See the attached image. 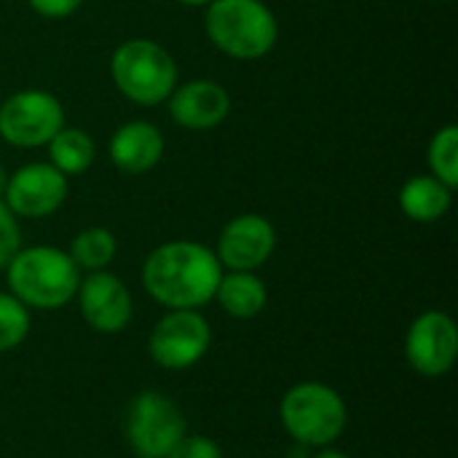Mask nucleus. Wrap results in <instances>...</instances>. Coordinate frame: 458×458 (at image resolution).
Here are the masks:
<instances>
[{"instance_id":"obj_1","label":"nucleus","mask_w":458,"mask_h":458,"mask_svg":"<svg viewBox=\"0 0 458 458\" xmlns=\"http://www.w3.org/2000/svg\"><path fill=\"white\" fill-rule=\"evenodd\" d=\"M220 276L223 266L215 250L191 239L164 242L156 250H150L142 263V287L166 311H201L207 303L215 301Z\"/></svg>"},{"instance_id":"obj_2","label":"nucleus","mask_w":458,"mask_h":458,"mask_svg":"<svg viewBox=\"0 0 458 458\" xmlns=\"http://www.w3.org/2000/svg\"><path fill=\"white\" fill-rule=\"evenodd\" d=\"M8 293L19 298L30 311H56L75 301L81 271L67 255V250L32 244L19 247V252L5 266Z\"/></svg>"},{"instance_id":"obj_3","label":"nucleus","mask_w":458,"mask_h":458,"mask_svg":"<svg viewBox=\"0 0 458 458\" xmlns=\"http://www.w3.org/2000/svg\"><path fill=\"white\" fill-rule=\"evenodd\" d=\"M209 43L231 59H260L274 51L279 24L263 0H212L204 11Z\"/></svg>"},{"instance_id":"obj_4","label":"nucleus","mask_w":458,"mask_h":458,"mask_svg":"<svg viewBox=\"0 0 458 458\" xmlns=\"http://www.w3.org/2000/svg\"><path fill=\"white\" fill-rule=\"evenodd\" d=\"M282 429L301 448L333 445L349 424V408L338 389L322 381H301L290 386L279 403Z\"/></svg>"},{"instance_id":"obj_5","label":"nucleus","mask_w":458,"mask_h":458,"mask_svg":"<svg viewBox=\"0 0 458 458\" xmlns=\"http://www.w3.org/2000/svg\"><path fill=\"white\" fill-rule=\"evenodd\" d=\"M115 89L134 105L156 107L169 99L177 86L174 56L150 38H129L110 56Z\"/></svg>"},{"instance_id":"obj_6","label":"nucleus","mask_w":458,"mask_h":458,"mask_svg":"<svg viewBox=\"0 0 458 458\" xmlns=\"http://www.w3.org/2000/svg\"><path fill=\"white\" fill-rule=\"evenodd\" d=\"M188 432L180 405L161 392H140L123 419L126 445L137 458H166Z\"/></svg>"},{"instance_id":"obj_7","label":"nucleus","mask_w":458,"mask_h":458,"mask_svg":"<svg viewBox=\"0 0 458 458\" xmlns=\"http://www.w3.org/2000/svg\"><path fill=\"white\" fill-rule=\"evenodd\" d=\"M212 346L209 319L196 309L166 311L148 335V354L164 370H188L199 365Z\"/></svg>"},{"instance_id":"obj_8","label":"nucleus","mask_w":458,"mask_h":458,"mask_svg":"<svg viewBox=\"0 0 458 458\" xmlns=\"http://www.w3.org/2000/svg\"><path fill=\"white\" fill-rule=\"evenodd\" d=\"M64 126L62 102L43 89H24L0 105V137L13 148H43Z\"/></svg>"},{"instance_id":"obj_9","label":"nucleus","mask_w":458,"mask_h":458,"mask_svg":"<svg viewBox=\"0 0 458 458\" xmlns=\"http://www.w3.org/2000/svg\"><path fill=\"white\" fill-rule=\"evenodd\" d=\"M405 360L424 378H443L456 368L458 325L448 311L419 314L405 333Z\"/></svg>"},{"instance_id":"obj_10","label":"nucleus","mask_w":458,"mask_h":458,"mask_svg":"<svg viewBox=\"0 0 458 458\" xmlns=\"http://www.w3.org/2000/svg\"><path fill=\"white\" fill-rule=\"evenodd\" d=\"M83 322L102 335L123 333L134 317V298L123 279L110 271H91L81 276L75 293Z\"/></svg>"},{"instance_id":"obj_11","label":"nucleus","mask_w":458,"mask_h":458,"mask_svg":"<svg viewBox=\"0 0 458 458\" xmlns=\"http://www.w3.org/2000/svg\"><path fill=\"white\" fill-rule=\"evenodd\" d=\"M67 199V177L54 169L48 161H32L8 174V185L3 193L5 207L16 217L43 220L54 215Z\"/></svg>"},{"instance_id":"obj_12","label":"nucleus","mask_w":458,"mask_h":458,"mask_svg":"<svg viewBox=\"0 0 458 458\" xmlns=\"http://www.w3.org/2000/svg\"><path fill=\"white\" fill-rule=\"evenodd\" d=\"M276 250V228L263 215L247 212L228 220L217 236L215 255L223 271H258Z\"/></svg>"},{"instance_id":"obj_13","label":"nucleus","mask_w":458,"mask_h":458,"mask_svg":"<svg viewBox=\"0 0 458 458\" xmlns=\"http://www.w3.org/2000/svg\"><path fill=\"white\" fill-rule=\"evenodd\" d=\"M166 102L172 121L188 131H209L231 113V94L209 78H193L174 86Z\"/></svg>"},{"instance_id":"obj_14","label":"nucleus","mask_w":458,"mask_h":458,"mask_svg":"<svg viewBox=\"0 0 458 458\" xmlns=\"http://www.w3.org/2000/svg\"><path fill=\"white\" fill-rule=\"evenodd\" d=\"M110 161L123 174H145L164 156V134L150 121H126L110 137Z\"/></svg>"},{"instance_id":"obj_15","label":"nucleus","mask_w":458,"mask_h":458,"mask_svg":"<svg viewBox=\"0 0 458 458\" xmlns=\"http://www.w3.org/2000/svg\"><path fill=\"white\" fill-rule=\"evenodd\" d=\"M215 301L233 319H255L268 303V287L255 271H223Z\"/></svg>"},{"instance_id":"obj_16","label":"nucleus","mask_w":458,"mask_h":458,"mask_svg":"<svg viewBox=\"0 0 458 458\" xmlns=\"http://www.w3.org/2000/svg\"><path fill=\"white\" fill-rule=\"evenodd\" d=\"M454 204V188L432 174H416L400 188V209L413 223H437Z\"/></svg>"},{"instance_id":"obj_17","label":"nucleus","mask_w":458,"mask_h":458,"mask_svg":"<svg viewBox=\"0 0 458 458\" xmlns=\"http://www.w3.org/2000/svg\"><path fill=\"white\" fill-rule=\"evenodd\" d=\"M48 164L59 169L64 177H78L89 172V166L97 158V145L89 131L78 126H62L51 140H48Z\"/></svg>"},{"instance_id":"obj_18","label":"nucleus","mask_w":458,"mask_h":458,"mask_svg":"<svg viewBox=\"0 0 458 458\" xmlns=\"http://www.w3.org/2000/svg\"><path fill=\"white\" fill-rule=\"evenodd\" d=\"M118 252V239L110 228L105 225H89L78 231L67 247V255L78 266V271L91 274V271H107V266L115 260Z\"/></svg>"},{"instance_id":"obj_19","label":"nucleus","mask_w":458,"mask_h":458,"mask_svg":"<svg viewBox=\"0 0 458 458\" xmlns=\"http://www.w3.org/2000/svg\"><path fill=\"white\" fill-rule=\"evenodd\" d=\"M427 164L432 177L445 182L448 188L458 185V126L445 123L435 131L427 148Z\"/></svg>"},{"instance_id":"obj_20","label":"nucleus","mask_w":458,"mask_h":458,"mask_svg":"<svg viewBox=\"0 0 458 458\" xmlns=\"http://www.w3.org/2000/svg\"><path fill=\"white\" fill-rule=\"evenodd\" d=\"M32 330L30 309L11 293H0V354L19 349Z\"/></svg>"},{"instance_id":"obj_21","label":"nucleus","mask_w":458,"mask_h":458,"mask_svg":"<svg viewBox=\"0 0 458 458\" xmlns=\"http://www.w3.org/2000/svg\"><path fill=\"white\" fill-rule=\"evenodd\" d=\"M19 247H21V231L16 223V215L0 199V268H5L11 263V258L19 252Z\"/></svg>"},{"instance_id":"obj_22","label":"nucleus","mask_w":458,"mask_h":458,"mask_svg":"<svg viewBox=\"0 0 458 458\" xmlns=\"http://www.w3.org/2000/svg\"><path fill=\"white\" fill-rule=\"evenodd\" d=\"M166 458H223V448L212 437H207V435L185 432L182 440L169 451Z\"/></svg>"},{"instance_id":"obj_23","label":"nucleus","mask_w":458,"mask_h":458,"mask_svg":"<svg viewBox=\"0 0 458 458\" xmlns=\"http://www.w3.org/2000/svg\"><path fill=\"white\" fill-rule=\"evenodd\" d=\"M30 8L43 19H64L81 8L83 0H27Z\"/></svg>"},{"instance_id":"obj_24","label":"nucleus","mask_w":458,"mask_h":458,"mask_svg":"<svg viewBox=\"0 0 458 458\" xmlns=\"http://www.w3.org/2000/svg\"><path fill=\"white\" fill-rule=\"evenodd\" d=\"M311 458H352L349 454H344V451H338V448H333V445H327V448H317V454Z\"/></svg>"},{"instance_id":"obj_25","label":"nucleus","mask_w":458,"mask_h":458,"mask_svg":"<svg viewBox=\"0 0 458 458\" xmlns=\"http://www.w3.org/2000/svg\"><path fill=\"white\" fill-rule=\"evenodd\" d=\"M180 5H191V8H207L212 0H177Z\"/></svg>"},{"instance_id":"obj_26","label":"nucleus","mask_w":458,"mask_h":458,"mask_svg":"<svg viewBox=\"0 0 458 458\" xmlns=\"http://www.w3.org/2000/svg\"><path fill=\"white\" fill-rule=\"evenodd\" d=\"M5 185H8V172H5V166L0 164V199H3V193H5Z\"/></svg>"},{"instance_id":"obj_27","label":"nucleus","mask_w":458,"mask_h":458,"mask_svg":"<svg viewBox=\"0 0 458 458\" xmlns=\"http://www.w3.org/2000/svg\"><path fill=\"white\" fill-rule=\"evenodd\" d=\"M445 3H448V0H445Z\"/></svg>"}]
</instances>
